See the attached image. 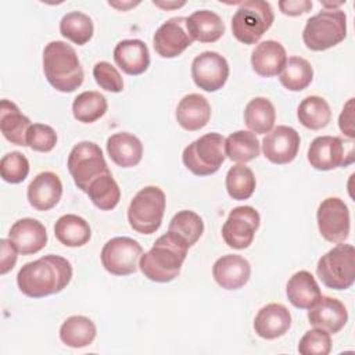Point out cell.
I'll list each match as a JSON object with an SVG mask.
<instances>
[{
    "label": "cell",
    "instance_id": "ee69618b",
    "mask_svg": "<svg viewBox=\"0 0 355 355\" xmlns=\"http://www.w3.org/2000/svg\"><path fill=\"white\" fill-rule=\"evenodd\" d=\"M338 126H340V130L347 136L349 137L351 140L355 137V128H354V98H349L340 116H338Z\"/></svg>",
    "mask_w": 355,
    "mask_h": 355
},
{
    "label": "cell",
    "instance_id": "7dc6e473",
    "mask_svg": "<svg viewBox=\"0 0 355 355\" xmlns=\"http://www.w3.org/2000/svg\"><path fill=\"white\" fill-rule=\"evenodd\" d=\"M153 4H155L157 7H161V8H178V7H182L184 6V1L182 3H161V1H153Z\"/></svg>",
    "mask_w": 355,
    "mask_h": 355
},
{
    "label": "cell",
    "instance_id": "52a82bcc",
    "mask_svg": "<svg viewBox=\"0 0 355 355\" xmlns=\"http://www.w3.org/2000/svg\"><path fill=\"white\" fill-rule=\"evenodd\" d=\"M320 282L333 290H347L355 282V248L351 244H337L322 255L316 265Z\"/></svg>",
    "mask_w": 355,
    "mask_h": 355
},
{
    "label": "cell",
    "instance_id": "ab89813d",
    "mask_svg": "<svg viewBox=\"0 0 355 355\" xmlns=\"http://www.w3.org/2000/svg\"><path fill=\"white\" fill-rule=\"evenodd\" d=\"M29 173V161L19 151H11L3 155L0 161V175L4 182L18 184L26 179Z\"/></svg>",
    "mask_w": 355,
    "mask_h": 355
},
{
    "label": "cell",
    "instance_id": "d6986e66",
    "mask_svg": "<svg viewBox=\"0 0 355 355\" xmlns=\"http://www.w3.org/2000/svg\"><path fill=\"white\" fill-rule=\"evenodd\" d=\"M8 239L22 255H32L47 244V232L42 222L33 218L18 219L8 232Z\"/></svg>",
    "mask_w": 355,
    "mask_h": 355
},
{
    "label": "cell",
    "instance_id": "8992f818",
    "mask_svg": "<svg viewBox=\"0 0 355 355\" xmlns=\"http://www.w3.org/2000/svg\"><path fill=\"white\" fill-rule=\"evenodd\" d=\"M165 205V193L158 186H146L139 190L128 208L130 227L140 234L157 232L164 218Z\"/></svg>",
    "mask_w": 355,
    "mask_h": 355
},
{
    "label": "cell",
    "instance_id": "6da1fadb",
    "mask_svg": "<svg viewBox=\"0 0 355 355\" xmlns=\"http://www.w3.org/2000/svg\"><path fill=\"white\" fill-rule=\"evenodd\" d=\"M72 266L64 257L49 254L26 262L17 275V284L22 294L43 298L62 291L71 282Z\"/></svg>",
    "mask_w": 355,
    "mask_h": 355
},
{
    "label": "cell",
    "instance_id": "f1b7e54d",
    "mask_svg": "<svg viewBox=\"0 0 355 355\" xmlns=\"http://www.w3.org/2000/svg\"><path fill=\"white\" fill-rule=\"evenodd\" d=\"M96 324L92 319L82 315H73L64 320L60 327V340L71 348H83L96 338Z\"/></svg>",
    "mask_w": 355,
    "mask_h": 355
},
{
    "label": "cell",
    "instance_id": "484cf974",
    "mask_svg": "<svg viewBox=\"0 0 355 355\" xmlns=\"http://www.w3.org/2000/svg\"><path fill=\"white\" fill-rule=\"evenodd\" d=\"M186 28L191 39L200 43H214L225 33L222 18L209 10H198L186 17Z\"/></svg>",
    "mask_w": 355,
    "mask_h": 355
},
{
    "label": "cell",
    "instance_id": "2e32d148",
    "mask_svg": "<svg viewBox=\"0 0 355 355\" xmlns=\"http://www.w3.org/2000/svg\"><path fill=\"white\" fill-rule=\"evenodd\" d=\"M300 143V135L294 128L279 125L263 137L262 151L272 164L286 165L297 157Z\"/></svg>",
    "mask_w": 355,
    "mask_h": 355
},
{
    "label": "cell",
    "instance_id": "d4e9b609",
    "mask_svg": "<svg viewBox=\"0 0 355 355\" xmlns=\"http://www.w3.org/2000/svg\"><path fill=\"white\" fill-rule=\"evenodd\" d=\"M107 153L115 165L132 168L141 161L143 144L135 135L119 132L107 139Z\"/></svg>",
    "mask_w": 355,
    "mask_h": 355
},
{
    "label": "cell",
    "instance_id": "c3c4849f",
    "mask_svg": "<svg viewBox=\"0 0 355 355\" xmlns=\"http://www.w3.org/2000/svg\"><path fill=\"white\" fill-rule=\"evenodd\" d=\"M108 4H110V6H112V7L121 8V10H126L128 7H135V6H137L139 3H128V4H123V3H122V4H118V3H111V1H110Z\"/></svg>",
    "mask_w": 355,
    "mask_h": 355
},
{
    "label": "cell",
    "instance_id": "f546056e",
    "mask_svg": "<svg viewBox=\"0 0 355 355\" xmlns=\"http://www.w3.org/2000/svg\"><path fill=\"white\" fill-rule=\"evenodd\" d=\"M54 234L65 247H82L90 240L92 229L82 216L67 214L57 219Z\"/></svg>",
    "mask_w": 355,
    "mask_h": 355
},
{
    "label": "cell",
    "instance_id": "ffe728a7",
    "mask_svg": "<svg viewBox=\"0 0 355 355\" xmlns=\"http://www.w3.org/2000/svg\"><path fill=\"white\" fill-rule=\"evenodd\" d=\"M62 196V183L57 173L46 171L33 178L26 190V197L37 211H49L54 208Z\"/></svg>",
    "mask_w": 355,
    "mask_h": 355
},
{
    "label": "cell",
    "instance_id": "7a4b0ae2",
    "mask_svg": "<svg viewBox=\"0 0 355 355\" xmlns=\"http://www.w3.org/2000/svg\"><path fill=\"white\" fill-rule=\"evenodd\" d=\"M190 245L173 232L159 236L154 245L139 261L141 273L151 282L168 283L176 279L187 257Z\"/></svg>",
    "mask_w": 355,
    "mask_h": 355
},
{
    "label": "cell",
    "instance_id": "74e56055",
    "mask_svg": "<svg viewBox=\"0 0 355 355\" xmlns=\"http://www.w3.org/2000/svg\"><path fill=\"white\" fill-rule=\"evenodd\" d=\"M226 190L233 200H248L255 190V176L254 172L244 164H237L232 166L226 173Z\"/></svg>",
    "mask_w": 355,
    "mask_h": 355
},
{
    "label": "cell",
    "instance_id": "44dd1931",
    "mask_svg": "<svg viewBox=\"0 0 355 355\" xmlns=\"http://www.w3.org/2000/svg\"><path fill=\"white\" fill-rule=\"evenodd\" d=\"M291 326L290 311L279 302H270L262 306L255 319L254 330L255 333L265 340H275L286 334Z\"/></svg>",
    "mask_w": 355,
    "mask_h": 355
},
{
    "label": "cell",
    "instance_id": "bcb514c9",
    "mask_svg": "<svg viewBox=\"0 0 355 355\" xmlns=\"http://www.w3.org/2000/svg\"><path fill=\"white\" fill-rule=\"evenodd\" d=\"M279 8L284 15L297 17V15L311 11L312 1H309V0H282V1H279Z\"/></svg>",
    "mask_w": 355,
    "mask_h": 355
},
{
    "label": "cell",
    "instance_id": "7c38bea8",
    "mask_svg": "<svg viewBox=\"0 0 355 355\" xmlns=\"http://www.w3.org/2000/svg\"><path fill=\"white\" fill-rule=\"evenodd\" d=\"M259 222L261 218L255 208L250 205L236 207L222 226V237L230 248L244 250L251 245Z\"/></svg>",
    "mask_w": 355,
    "mask_h": 355
},
{
    "label": "cell",
    "instance_id": "8d00e7d4",
    "mask_svg": "<svg viewBox=\"0 0 355 355\" xmlns=\"http://www.w3.org/2000/svg\"><path fill=\"white\" fill-rule=\"evenodd\" d=\"M93 21L80 11L67 12L60 21V33L78 46L86 44L93 36Z\"/></svg>",
    "mask_w": 355,
    "mask_h": 355
},
{
    "label": "cell",
    "instance_id": "5b68a950",
    "mask_svg": "<svg viewBox=\"0 0 355 355\" xmlns=\"http://www.w3.org/2000/svg\"><path fill=\"white\" fill-rule=\"evenodd\" d=\"M273 19L275 14L268 1H243L232 17V33L244 44H255L272 26Z\"/></svg>",
    "mask_w": 355,
    "mask_h": 355
},
{
    "label": "cell",
    "instance_id": "1f68e13d",
    "mask_svg": "<svg viewBox=\"0 0 355 355\" xmlns=\"http://www.w3.org/2000/svg\"><path fill=\"white\" fill-rule=\"evenodd\" d=\"M259 146L255 133L250 130H237L225 139V154L230 161L245 164L259 155Z\"/></svg>",
    "mask_w": 355,
    "mask_h": 355
},
{
    "label": "cell",
    "instance_id": "836d02e7",
    "mask_svg": "<svg viewBox=\"0 0 355 355\" xmlns=\"http://www.w3.org/2000/svg\"><path fill=\"white\" fill-rule=\"evenodd\" d=\"M279 75L280 83L287 90L301 92L311 85L313 79V69L309 61L302 57L293 55L286 61V65Z\"/></svg>",
    "mask_w": 355,
    "mask_h": 355
},
{
    "label": "cell",
    "instance_id": "f6af8a7d",
    "mask_svg": "<svg viewBox=\"0 0 355 355\" xmlns=\"http://www.w3.org/2000/svg\"><path fill=\"white\" fill-rule=\"evenodd\" d=\"M1 263H0V273L6 275L7 272H10L15 262H17V254L18 250L15 248V245L12 244V241L10 239H3L1 241Z\"/></svg>",
    "mask_w": 355,
    "mask_h": 355
},
{
    "label": "cell",
    "instance_id": "83f0119b",
    "mask_svg": "<svg viewBox=\"0 0 355 355\" xmlns=\"http://www.w3.org/2000/svg\"><path fill=\"white\" fill-rule=\"evenodd\" d=\"M31 119L25 116L17 104L3 98L0 103V130L10 143L26 146V132L31 126Z\"/></svg>",
    "mask_w": 355,
    "mask_h": 355
},
{
    "label": "cell",
    "instance_id": "4fadbf2b",
    "mask_svg": "<svg viewBox=\"0 0 355 355\" xmlns=\"http://www.w3.org/2000/svg\"><path fill=\"white\" fill-rule=\"evenodd\" d=\"M318 227L322 237L330 243H343L349 236V211L338 197L323 200L316 212Z\"/></svg>",
    "mask_w": 355,
    "mask_h": 355
},
{
    "label": "cell",
    "instance_id": "8fae6325",
    "mask_svg": "<svg viewBox=\"0 0 355 355\" xmlns=\"http://www.w3.org/2000/svg\"><path fill=\"white\" fill-rule=\"evenodd\" d=\"M141 245L126 236L108 240L101 250V263L104 269L115 276H128L137 270Z\"/></svg>",
    "mask_w": 355,
    "mask_h": 355
},
{
    "label": "cell",
    "instance_id": "4dcf8cb0",
    "mask_svg": "<svg viewBox=\"0 0 355 355\" xmlns=\"http://www.w3.org/2000/svg\"><path fill=\"white\" fill-rule=\"evenodd\" d=\"M276 121V111L270 100L255 97L248 101L244 110V122L250 132L255 135L269 133Z\"/></svg>",
    "mask_w": 355,
    "mask_h": 355
},
{
    "label": "cell",
    "instance_id": "9a60e30c",
    "mask_svg": "<svg viewBox=\"0 0 355 355\" xmlns=\"http://www.w3.org/2000/svg\"><path fill=\"white\" fill-rule=\"evenodd\" d=\"M193 43L186 28V17H173L165 21L154 33L153 44L164 58L180 55Z\"/></svg>",
    "mask_w": 355,
    "mask_h": 355
},
{
    "label": "cell",
    "instance_id": "e0dca14e",
    "mask_svg": "<svg viewBox=\"0 0 355 355\" xmlns=\"http://www.w3.org/2000/svg\"><path fill=\"white\" fill-rule=\"evenodd\" d=\"M308 320L313 327L330 334L338 333L348 320L345 305L333 297L322 295L308 311Z\"/></svg>",
    "mask_w": 355,
    "mask_h": 355
},
{
    "label": "cell",
    "instance_id": "ac0fdd59",
    "mask_svg": "<svg viewBox=\"0 0 355 355\" xmlns=\"http://www.w3.org/2000/svg\"><path fill=\"white\" fill-rule=\"evenodd\" d=\"M212 276L222 288L239 290L250 280L251 265L241 255L226 254L215 261L212 266Z\"/></svg>",
    "mask_w": 355,
    "mask_h": 355
},
{
    "label": "cell",
    "instance_id": "30bf717a",
    "mask_svg": "<svg viewBox=\"0 0 355 355\" xmlns=\"http://www.w3.org/2000/svg\"><path fill=\"white\" fill-rule=\"evenodd\" d=\"M308 161L318 171L348 166L355 161V144L338 136H318L308 148Z\"/></svg>",
    "mask_w": 355,
    "mask_h": 355
},
{
    "label": "cell",
    "instance_id": "d6a6232c",
    "mask_svg": "<svg viewBox=\"0 0 355 355\" xmlns=\"http://www.w3.org/2000/svg\"><path fill=\"white\" fill-rule=\"evenodd\" d=\"M297 116L300 123L306 129L319 130L329 125L331 111L329 103L323 97L308 96L300 103Z\"/></svg>",
    "mask_w": 355,
    "mask_h": 355
},
{
    "label": "cell",
    "instance_id": "f35d334b",
    "mask_svg": "<svg viewBox=\"0 0 355 355\" xmlns=\"http://www.w3.org/2000/svg\"><path fill=\"white\" fill-rule=\"evenodd\" d=\"M168 230L180 236L191 247L200 240L201 234L204 233V222L201 216L194 211L182 209L173 215L169 222Z\"/></svg>",
    "mask_w": 355,
    "mask_h": 355
},
{
    "label": "cell",
    "instance_id": "5bb4252c",
    "mask_svg": "<svg viewBox=\"0 0 355 355\" xmlns=\"http://www.w3.org/2000/svg\"><path fill=\"white\" fill-rule=\"evenodd\" d=\"M191 78L200 89L216 92L225 86L229 78V64L216 51H202L191 62Z\"/></svg>",
    "mask_w": 355,
    "mask_h": 355
},
{
    "label": "cell",
    "instance_id": "7bdbcfd3",
    "mask_svg": "<svg viewBox=\"0 0 355 355\" xmlns=\"http://www.w3.org/2000/svg\"><path fill=\"white\" fill-rule=\"evenodd\" d=\"M93 76L97 85L112 93H119L123 90V80L118 69L107 61H100L93 67Z\"/></svg>",
    "mask_w": 355,
    "mask_h": 355
},
{
    "label": "cell",
    "instance_id": "60d3db41",
    "mask_svg": "<svg viewBox=\"0 0 355 355\" xmlns=\"http://www.w3.org/2000/svg\"><path fill=\"white\" fill-rule=\"evenodd\" d=\"M331 349L330 333L322 329L305 331L298 343V352L302 355H327Z\"/></svg>",
    "mask_w": 355,
    "mask_h": 355
},
{
    "label": "cell",
    "instance_id": "d590c367",
    "mask_svg": "<svg viewBox=\"0 0 355 355\" xmlns=\"http://www.w3.org/2000/svg\"><path fill=\"white\" fill-rule=\"evenodd\" d=\"M86 194L92 200V202L100 208L101 211H111L114 209L121 198V190L115 179L112 178L111 172L104 173L94 179Z\"/></svg>",
    "mask_w": 355,
    "mask_h": 355
},
{
    "label": "cell",
    "instance_id": "4316f807",
    "mask_svg": "<svg viewBox=\"0 0 355 355\" xmlns=\"http://www.w3.org/2000/svg\"><path fill=\"white\" fill-rule=\"evenodd\" d=\"M286 294L298 309H309L322 297L316 279L308 270H298L288 279Z\"/></svg>",
    "mask_w": 355,
    "mask_h": 355
},
{
    "label": "cell",
    "instance_id": "cb8c5ba5",
    "mask_svg": "<svg viewBox=\"0 0 355 355\" xmlns=\"http://www.w3.org/2000/svg\"><path fill=\"white\" fill-rule=\"evenodd\" d=\"M209 118L211 105L208 100L198 93L186 94L176 107V121L189 132L202 129L209 122Z\"/></svg>",
    "mask_w": 355,
    "mask_h": 355
},
{
    "label": "cell",
    "instance_id": "277c9868",
    "mask_svg": "<svg viewBox=\"0 0 355 355\" xmlns=\"http://www.w3.org/2000/svg\"><path fill=\"white\" fill-rule=\"evenodd\" d=\"M347 36V15L343 10H322L311 17L302 31V40L312 51H324Z\"/></svg>",
    "mask_w": 355,
    "mask_h": 355
},
{
    "label": "cell",
    "instance_id": "e575fe53",
    "mask_svg": "<svg viewBox=\"0 0 355 355\" xmlns=\"http://www.w3.org/2000/svg\"><path fill=\"white\" fill-rule=\"evenodd\" d=\"M107 98L94 90L78 94L72 103L73 118L83 123H93L107 112Z\"/></svg>",
    "mask_w": 355,
    "mask_h": 355
},
{
    "label": "cell",
    "instance_id": "7402d4cb",
    "mask_svg": "<svg viewBox=\"0 0 355 355\" xmlns=\"http://www.w3.org/2000/svg\"><path fill=\"white\" fill-rule=\"evenodd\" d=\"M115 64L128 75H141L150 65V51L140 39L121 40L114 49Z\"/></svg>",
    "mask_w": 355,
    "mask_h": 355
},
{
    "label": "cell",
    "instance_id": "ba28073f",
    "mask_svg": "<svg viewBox=\"0 0 355 355\" xmlns=\"http://www.w3.org/2000/svg\"><path fill=\"white\" fill-rule=\"evenodd\" d=\"M225 155V137L212 132L191 141L183 150L182 161L191 173L208 176L222 166Z\"/></svg>",
    "mask_w": 355,
    "mask_h": 355
},
{
    "label": "cell",
    "instance_id": "603a6c76",
    "mask_svg": "<svg viewBox=\"0 0 355 355\" xmlns=\"http://www.w3.org/2000/svg\"><path fill=\"white\" fill-rule=\"evenodd\" d=\"M287 61V54L282 43L265 40L255 46L251 53L252 69L263 78H272L282 72Z\"/></svg>",
    "mask_w": 355,
    "mask_h": 355
},
{
    "label": "cell",
    "instance_id": "3957f363",
    "mask_svg": "<svg viewBox=\"0 0 355 355\" xmlns=\"http://www.w3.org/2000/svg\"><path fill=\"white\" fill-rule=\"evenodd\" d=\"M43 72L47 82L58 92L71 93L83 83V68L72 46L53 40L43 50Z\"/></svg>",
    "mask_w": 355,
    "mask_h": 355
},
{
    "label": "cell",
    "instance_id": "b9f144b4",
    "mask_svg": "<svg viewBox=\"0 0 355 355\" xmlns=\"http://www.w3.org/2000/svg\"><path fill=\"white\" fill-rule=\"evenodd\" d=\"M57 144L55 130L46 123H32L26 132V146L33 151L49 153Z\"/></svg>",
    "mask_w": 355,
    "mask_h": 355
},
{
    "label": "cell",
    "instance_id": "9c48e42d",
    "mask_svg": "<svg viewBox=\"0 0 355 355\" xmlns=\"http://www.w3.org/2000/svg\"><path fill=\"white\" fill-rule=\"evenodd\" d=\"M67 165L73 183L85 193L94 179L110 172L100 146L93 141L75 144L68 155Z\"/></svg>",
    "mask_w": 355,
    "mask_h": 355
}]
</instances>
